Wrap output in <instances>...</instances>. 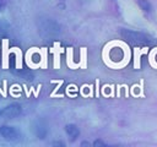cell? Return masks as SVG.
Instances as JSON below:
<instances>
[{
	"label": "cell",
	"mask_w": 157,
	"mask_h": 147,
	"mask_svg": "<svg viewBox=\"0 0 157 147\" xmlns=\"http://www.w3.org/2000/svg\"><path fill=\"white\" fill-rule=\"evenodd\" d=\"M81 146H90V143H88V142H86V141H83V142L81 143Z\"/></svg>",
	"instance_id": "cell-8"
},
{
	"label": "cell",
	"mask_w": 157,
	"mask_h": 147,
	"mask_svg": "<svg viewBox=\"0 0 157 147\" xmlns=\"http://www.w3.org/2000/svg\"><path fill=\"white\" fill-rule=\"evenodd\" d=\"M93 146L94 147H97V146H105V143L103 141H101V140H97V141L93 142Z\"/></svg>",
	"instance_id": "cell-7"
},
{
	"label": "cell",
	"mask_w": 157,
	"mask_h": 147,
	"mask_svg": "<svg viewBox=\"0 0 157 147\" xmlns=\"http://www.w3.org/2000/svg\"><path fill=\"white\" fill-rule=\"evenodd\" d=\"M0 134H1V136L4 138L10 140V141H15V140H17L20 137V132L15 127L6 126V125H4V126L0 127Z\"/></svg>",
	"instance_id": "cell-2"
},
{
	"label": "cell",
	"mask_w": 157,
	"mask_h": 147,
	"mask_svg": "<svg viewBox=\"0 0 157 147\" xmlns=\"http://www.w3.org/2000/svg\"><path fill=\"white\" fill-rule=\"evenodd\" d=\"M120 36L126 39L128 42L130 43H134V44H146L150 42V37L141 33V32H137V31H132V29H126V28H121L120 29Z\"/></svg>",
	"instance_id": "cell-1"
},
{
	"label": "cell",
	"mask_w": 157,
	"mask_h": 147,
	"mask_svg": "<svg viewBox=\"0 0 157 147\" xmlns=\"http://www.w3.org/2000/svg\"><path fill=\"white\" fill-rule=\"evenodd\" d=\"M34 134L39 137V138H44L45 135H47V127L44 125H40V124H37L36 127H34Z\"/></svg>",
	"instance_id": "cell-5"
},
{
	"label": "cell",
	"mask_w": 157,
	"mask_h": 147,
	"mask_svg": "<svg viewBox=\"0 0 157 147\" xmlns=\"http://www.w3.org/2000/svg\"><path fill=\"white\" fill-rule=\"evenodd\" d=\"M2 5H4V1H2V0H0V7H1Z\"/></svg>",
	"instance_id": "cell-9"
},
{
	"label": "cell",
	"mask_w": 157,
	"mask_h": 147,
	"mask_svg": "<svg viewBox=\"0 0 157 147\" xmlns=\"http://www.w3.org/2000/svg\"><path fill=\"white\" fill-rule=\"evenodd\" d=\"M59 1H65V0H59Z\"/></svg>",
	"instance_id": "cell-11"
},
{
	"label": "cell",
	"mask_w": 157,
	"mask_h": 147,
	"mask_svg": "<svg viewBox=\"0 0 157 147\" xmlns=\"http://www.w3.org/2000/svg\"><path fill=\"white\" fill-rule=\"evenodd\" d=\"M65 131H66V134L69 135V137H70L71 140H76V138L78 137V135H80L78 127H77L76 125H74V124L66 125V126H65Z\"/></svg>",
	"instance_id": "cell-4"
},
{
	"label": "cell",
	"mask_w": 157,
	"mask_h": 147,
	"mask_svg": "<svg viewBox=\"0 0 157 147\" xmlns=\"http://www.w3.org/2000/svg\"><path fill=\"white\" fill-rule=\"evenodd\" d=\"M1 114H2V111H0V115H1Z\"/></svg>",
	"instance_id": "cell-10"
},
{
	"label": "cell",
	"mask_w": 157,
	"mask_h": 147,
	"mask_svg": "<svg viewBox=\"0 0 157 147\" xmlns=\"http://www.w3.org/2000/svg\"><path fill=\"white\" fill-rule=\"evenodd\" d=\"M137 4H139V6H140L144 11H146V12H150L151 9H152V6H151V4H150L148 0H139Z\"/></svg>",
	"instance_id": "cell-6"
},
{
	"label": "cell",
	"mask_w": 157,
	"mask_h": 147,
	"mask_svg": "<svg viewBox=\"0 0 157 147\" xmlns=\"http://www.w3.org/2000/svg\"><path fill=\"white\" fill-rule=\"evenodd\" d=\"M20 114H21V107L18 104H11L2 110V115H5L6 118H10V119L16 118Z\"/></svg>",
	"instance_id": "cell-3"
}]
</instances>
